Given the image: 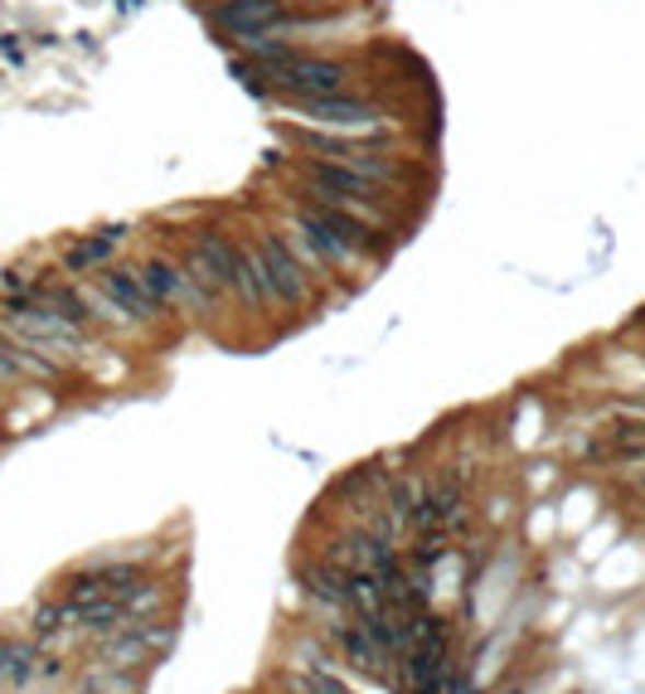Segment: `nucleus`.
<instances>
[{
    "label": "nucleus",
    "mask_w": 645,
    "mask_h": 694,
    "mask_svg": "<svg viewBox=\"0 0 645 694\" xmlns=\"http://www.w3.org/2000/svg\"><path fill=\"white\" fill-rule=\"evenodd\" d=\"M272 209H277L281 229H287L291 239H301L331 273H365V267H379L383 257L393 253L389 233H379L369 219L349 215V209H339V205L306 199L297 189H277Z\"/></svg>",
    "instance_id": "1"
},
{
    "label": "nucleus",
    "mask_w": 645,
    "mask_h": 694,
    "mask_svg": "<svg viewBox=\"0 0 645 694\" xmlns=\"http://www.w3.org/2000/svg\"><path fill=\"white\" fill-rule=\"evenodd\" d=\"M287 181L297 195L306 199H321V205H339V209H349V215H359V219H369L379 233H389L393 243H399V233H403V219H407V209H403V195L399 189H389V185H379L373 175H359V171H349V165H335V161H321V155H297L291 151L287 155Z\"/></svg>",
    "instance_id": "2"
},
{
    "label": "nucleus",
    "mask_w": 645,
    "mask_h": 694,
    "mask_svg": "<svg viewBox=\"0 0 645 694\" xmlns=\"http://www.w3.org/2000/svg\"><path fill=\"white\" fill-rule=\"evenodd\" d=\"M287 141L297 155H321V161L349 165L359 175H373L379 185L407 195L413 185V155H403L399 131H379V137H355V131H321V127H301L287 122Z\"/></svg>",
    "instance_id": "3"
},
{
    "label": "nucleus",
    "mask_w": 645,
    "mask_h": 694,
    "mask_svg": "<svg viewBox=\"0 0 645 694\" xmlns=\"http://www.w3.org/2000/svg\"><path fill=\"white\" fill-rule=\"evenodd\" d=\"M247 248L263 263V277L272 287L277 311H306L315 301V287L331 282V267L321 263L301 239H291L281 223H253L247 229Z\"/></svg>",
    "instance_id": "4"
},
{
    "label": "nucleus",
    "mask_w": 645,
    "mask_h": 694,
    "mask_svg": "<svg viewBox=\"0 0 645 694\" xmlns=\"http://www.w3.org/2000/svg\"><path fill=\"white\" fill-rule=\"evenodd\" d=\"M301 10H325L321 0H209L204 5V25L223 44L247 49L263 35H291V20Z\"/></svg>",
    "instance_id": "5"
},
{
    "label": "nucleus",
    "mask_w": 645,
    "mask_h": 694,
    "mask_svg": "<svg viewBox=\"0 0 645 694\" xmlns=\"http://www.w3.org/2000/svg\"><path fill=\"white\" fill-rule=\"evenodd\" d=\"M291 117L301 127H321V131H355V137H379V131H399L393 127V112L379 103L365 88H349V93H325V97H297L287 103Z\"/></svg>",
    "instance_id": "6"
},
{
    "label": "nucleus",
    "mask_w": 645,
    "mask_h": 694,
    "mask_svg": "<svg viewBox=\"0 0 645 694\" xmlns=\"http://www.w3.org/2000/svg\"><path fill=\"white\" fill-rule=\"evenodd\" d=\"M136 273H141V282L151 287V297L161 301L165 311H185V316H204V311H214L219 301H214L195 277L185 273V263L170 253H151L146 263H136Z\"/></svg>",
    "instance_id": "7"
},
{
    "label": "nucleus",
    "mask_w": 645,
    "mask_h": 694,
    "mask_svg": "<svg viewBox=\"0 0 645 694\" xmlns=\"http://www.w3.org/2000/svg\"><path fill=\"white\" fill-rule=\"evenodd\" d=\"M97 287H102V292H107L112 301H117L122 311H127L136 326H156V321L170 316L161 301L151 297V287L141 282V273H136V267H117V263L102 267V273H97Z\"/></svg>",
    "instance_id": "8"
},
{
    "label": "nucleus",
    "mask_w": 645,
    "mask_h": 694,
    "mask_svg": "<svg viewBox=\"0 0 645 694\" xmlns=\"http://www.w3.org/2000/svg\"><path fill=\"white\" fill-rule=\"evenodd\" d=\"M297 583H301L306 598L321 602V608L349 612V588H355V568L335 564V558H325V564H301Z\"/></svg>",
    "instance_id": "9"
},
{
    "label": "nucleus",
    "mask_w": 645,
    "mask_h": 694,
    "mask_svg": "<svg viewBox=\"0 0 645 694\" xmlns=\"http://www.w3.org/2000/svg\"><path fill=\"white\" fill-rule=\"evenodd\" d=\"M122 243H127V229H102V233H83L64 248V267L73 277H97L102 267L117 263Z\"/></svg>",
    "instance_id": "10"
},
{
    "label": "nucleus",
    "mask_w": 645,
    "mask_h": 694,
    "mask_svg": "<svg viewBox=\"0 0 645 694\" xmlns=\"http://www.w3.org/2000/svg\"><path fill=\"white\" fill-rule=\"evenodd\" d=\"M34 675H39V651H34L30 641H10V636H0V685L20 690V685H30Z\"/></svg>",
    "instance_id": "11"
},
{
    "label": "nucleus",
    "mask_w": 645,
    "mask_h": 694,
    "mask_svg": "<svg viewBox=\"0 0 645 694\" xmlns=\"http://www.w3.org/2000/svg\"><path fill=\"white\" fill-rule=\"evenodd\" d=\"M335 641H339V651L355 660L359 670H369V675H383V670L393 666V660L383 656V646L373 641L365 626H335Z\"/></svg>",
    "instance_id": "12"
}]
</instances>
